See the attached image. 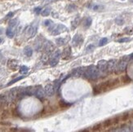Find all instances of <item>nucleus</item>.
Listing matches in <instances>:
<instances>
[{"label":"nucleus","instance_id":"obj_1","mask_svg":"<svg viewBox=\"0 0 133 132\" xmlns=\"http://www.w3.org/2000/svg\"><path fill=\"white\" fill-rule=\"evenodd\" d=\"M119 83V80L117 79V78L104 81V82L100 83L99 85H96V87H94L93 93L95 95H96V94H100V93H101V92L107 91L109 90H110V89L113 88L114 87L118 86Z\"/></svg>","mask_w":133,"mask_h":132},{"label":"nucleus","instance_id":"obj_2","mask_svg":"<svg viewBox=\"0 0 133 132\" xmlns=\"http://www.w3.org/2000/svg\"><path fill=\"white\" fill-rule=\"evenodd\" d=\"M100 71L97 66L95 65H90L88 67H86V70H85V77H87L88 80H92V81H95L99 77L100 75Z\"/></svg>","mask_w":133,"mask_h":132},{"label":"nucleus","instance_id":"obj_3","mask_svg":"<svg viewBox=\"0 0 133 132\" xmlns=\"http://www.w3.org/2000/svg\"><path fill=\"white\" fill-rule=\"evenodd\" d=\"M129 59H130L129 56H126L123 57V59H121L119 61V63H117L116 68H115V73L117 74L122 73L126 70L127 66V62H128Z\"/></svg>","mask_w":133,"mask_h":132},{"label":"nucleus","instance_id":"obj_4","mask_svg":"<svg viewBox=\"0 0 133 132\" xmlns=\"http://www.w3.org/2000/svg\"><path fill=\"white\" fill-rule=\"evenodd\" d=\"M61 51L60 50H56L52 56L50 57V60H49V64L52 67H54L56 66L58 63H59V60L61 59Z\"/></svg>","mask_w":133,"mask_h":132},{"label":"nucleus","instance_id":"obj_5","mask_svg":"<svg viewBox=\"0 0 133 132\" xmlns=\"http://www.w3.org/2000/svg\"><path fill=\"white\" fill-rule=\"evenodd\" d=\"M67 30H68V29L65 25L59 24V25L54 26V28L52 29V31H51V34H52V35H59V34L64 33Z\"/></svg>","mask_w":133,"mask_h":132},{"label":"nucleus","instance_id":"obj_6","mask_svg":"<svg viewBox=\"0 0 133 132\" xmlns=\"http://www.w3.org/2000/svg\"><path fill=\"white\" fill-rule=\"evenodd\" d=\"M86 67H79L74 69L71 73V76L74 78H79V77H83L85 74Z\"/></svg>","mask_w":133,"mask_h":132},{"label":"nucleus","instance_id":"obj_7","mask_svg":"<svg viewBox=\"0 0 133 132\" xmlns=\"http://www.w3.org/2000/svg\"><path fill=\"white\" fill-rule=\"evenodd\" d=\"M19 92H20V89H18L17 87L11 89L8 92V95H7V100L10 102H12L19 96Z\"/></svg>","mask_w":133,"mask_h":132},{"label":"nucleus","instance_id":"obj_8","mask_svg":"<svg viewBox=\"0 0 133 132\" xmlns=\"http://www.w3.org/2000/svg\"><path fill=\"white\" fill-rule=\"evenodd\" d=\"M107 66H108V61L105 60H100L97 63V68L100 73H105L107 71Z\"/></svg>","mask_w":133,"mask_h":132},{"label":"nucleus","instance_id":"obj_9","mask_svg":"<svg viewBox=\"0 0 133 132\" xmlns=\"http://www.w3.org/2000/svg\"><path fill=\"white\" fill-rule=\"evenodd\" d=\"M18 66H19V62L17 60L11 59L7 61V67H8L11 70H12V71L17 70Z\"/></svg>","mask_w":133,"mask_h":132},{"label":"nucleus","instance_id":"obj_10","mask_svg":"<svg viewBox=\"0 0 133 132\" xmlns=\"http://www.w3.org/2000/svg\"><path fill=\"white\" fill-rule=\"evenodd\" d=\"M117 65V60L112 59L108 61V66H107V71L109 73H113V71H115V68Z\"/></svg>","mask_w":133,"mask_h":132},{"label":"nucleus","instance_id":"obj_11","mask_svg":"<svg viewBox=\"0 0 133 132\" xmlns=\"http://www.w3.org/2000/svg\"><path fill=\"white\" fill-rule=\"evenodd\" d=\"M44 91L47 95L51 97V96H52L55 93V87L52 84H47L44 87Z\"/></svg>","mask_w":133,"mask_h":132},{"label":"nucleus","instance_id":"obj_12","mask_svg":"<svg viewBox=\"0 0 133 132\" xmlns=\"http://www.w3.org/2000/svg\"><path fill=\"white\" fill-rule=\"evenodd\" d=\"M36 32H37V27L33 26V25L29 26L25 30L26 35L28 36L29 38H33L35 34H36Z\"/></svg>","mask_w":133,"mask_h":132},{"label":"nucleus","instance_id":"obj_13","mask_svg":"<svg viewBox=\"0 0 133 132\" xmlns=\"http://www.w3.org/2000/svg\"><path fill=\"white\" fill-rule=\"evenodd\" d=\"M45 91H44V89H42L41 87H36V90H35V94L34 95L37 97L38 99L39 100H43L44 99V96H45Z\"/></svg>","mask_w":133,"mask_h":132},{"label":"nucleus","instance_id":"obj_14","mask_svg":"<svg viewBox=\"0 0 133 132\" xmlns=\"http://www.w3.org/2000/svg\"><path fill=\"white\" fill-rule=\"evenodd\" d=\"M55 48V46L53 45V43L51 41H45V42L43 43V49L45 52L48 53H51Z\"/></svg>","mask_w":133,"mask_h":132},{"label":"nucleus","instance_id":"obj_15","mask_svg":"<svg viewBox=\"0 0 133 132\" xmlns=\"http://www.w3.org/2000/svg\"><path fill=\"white\" fill-rule=\"evenodd\" d=\"M70 56H71V47H70L69 46H68L67 47H65L63 50V52H62L61 56L64 60H68L70 57Z\"/></svg>","mask_w":133,"mask_h":132},{"label":"nucleus","instance_id":"obj_16","mask_svg":"<svg viewBox=\"0 0 133 132\" xmlns=\"http://www.w3.org/2000/svg\"><path fill=\"white\" fill-rule=\"evenodd\" d=\"M83 41V38L80 34H76L75 36L73 37V40H72V43L73 46H79L80 45Z\"/></svg>","mask_w":133,"mask_h":132},{"label":"nucleus","instance_id":"obj_17","mask_svg":"<svg viewBox=\"0 0 133 132\" xmlns=\"http://www.w3.org/2000/svg\"><path fill=\"white\" fill-rule=\"evenodd\" d=\"M18 23H19L18 19H13V20H11L9 22L8 28L12 29V30H16V28H17V26L18 25Z\"/></svg>","mask_w":133,"mask_h":132},{"label":"nucleus","instance_id":"obj_18","mask_svg":"<svg viewBox=\"0 0 133 132\" xmlns=\"http://www.w3.org/2000/svg\"><path fill=\"white\" fill-rule=\"evenodd\" d=\"M24 54L26 56H28V57L32 56V55H33V49L31 48L30 46H25V47L24 48Z\"/></svg>","mask_w":133,"mask_h":132},{"label":"nucleus","instance_id":"obj_19","mask_svg":"<svg viewBox=\"0 0 133 132\" xmlns=\"http://www.w3.org/2000/svg\"><path fill=\"white\" fill-rule=\"evenodd\" d=\"M113 124V119H108L106 121L103 122L101 123V126H102V128H108L109 126H111Z\"/></svg>","mask_w":133,"mask_h":132},{"label":"nucleus","instance_id":"obj_20","mask_svg":"<svg viewBox=\"0 0 133 132\" xmlns=\"http://www.w3.org/2000/svg\"><path fill=\"white\" fill-rule=\"evenodd\" d=\"M44 25L46 27H48L49 31H52V29L54 28V26H55L54 23L52 22V21H51V20H46L44 21Z\"/></svg>","mask_w":133,"mask_h":132},{"label":"nucleus","instance_id":"obj_21","mask_svg":"<svg viewBox=\"0 0 133 132\" xmlns=\"http://www.w3.org/2000/svg\"><path fill=\"white\" fill-rule=\"evenodd\" d=\"M92 22V18L91 17H87L83 21V26L85 27V28H88V27L91 26Z\"/></svg>","mask_w":133,"mask_h":132},{"label":"nucleus","instance_id":"obj_22","mask_svg":"<svg viewBox=\"0 0 133 132\" xmlns=\"http://www.w3.org/2000/svg\"><path fill=\"white\" fill-rule=\"evenodd\" d=\"M7 97L5 96L4 95H0V106L3 107L7 103Z\"/></svg>","mask_w":133,"mask_h":132},{"label":"nucleus","instance_id":"obj_23","mask_svg":"<svg viewBox=\"0 0 133 132\" xmlns=\"http://www.w3.org/2000/svg\"><path fill=\"white\" fill-rule=\"evenodd\" d=\"M50 13H51V7H46V8L42 10V11H41V14L42 16H48V15H50Z\"/></svg>","mask_w":133,"mask_h":132},{"label":"nucleus","instance_id":"obj_24","mask_svg":"<svg viewBox=\"0 0 133 132\" xmlns=\"http://www.w3.org/2000/svg\"><path fill=\"white\" fill-rule=\"evenodd\" d=\"M50 54L51 53H48V52H45V54L43 56H42V61L44 62V63H47V62H49L50 60Z\"/></svg>","mask_w":133,"mask_h":132},{"label":"nucleus","instance_id":"obj_25","mask_svg":"<svg viewBox=\"0 0 133 132\" xmlns=\"http://www.w3.org/2000/svg\"><path fill=\"white\" fill-rule=\"evenodd\" d=\"M6 34L8 38H13L15 35V30H12L9 28H7V29L6 31Z\"/></svg>","mask_w":133,"mask_h":132},{"label":"nucleus","instance_id":"obj_26","mask_svg":"<svg viewBox=\"0 0 133 132\" xmlns=\"http://www.w3.org/2000/svg\"><path fill=\"white\" fill-rule=\"evenodd\" d=\"M130 118H131V113H130V112H125L124 114H123L122 116H121L120 119L122 120V121H127V120H128Z\"/></svg>","mask_w":133,"mask_h":132},{"label":"nucleus","instance_id":"obj_27","mask_svg":"<svg viewBox=\"0 0 133 132\" xmlns=\"http://www.w3.org/2000/svg\"><path fill=\"white\" fill-rule=\"evenodd\" d=\"M29 72V68L25 65H22L21 67L20 68V73L21 74H25Z\"/></svg>","mask_w":133,"mask_h":132},{"label":"nucleus","instance_id":"obj_28","mask_svg":"<svg viewBox=\"0 0 133 132\" xmlns=\"http://www.w3.org/2000/svg\"><path fill=\"white\" fill-rule=\"evenodd\" d=\"M24 77H25V76H21V77H17V78H15V79H13V80H11L9 83H7V87H8V86H11V85H12V84H14L15 82H17V81H18L21 80L22 78H24Z\"/></svg>","mask_w":133,"mask_h":132},{"label":"nucleus","instance_id":"obj_29","mask_svg":"<svg viewBox=\"0 0 133 132\" xmlns=\"http://www.w3.org/2000/svg\"><path fill=\"white\" fill-rule=\"evenodd\" d=\"M59 105H60V107L62 108H67V107L70 106V104L66 103L65 101H64V100H61V101L59 102Z\"/></svg>","mask_w":133,"mask_h":132},{"label":"nucleus","instance_id":"obj_30","mask_svg":"<svg viewBox=\"0 0 133 132\" xmlns=\"http://www.w3.org/2000/svg\"><path fill=\"white\" fill-rule=\"evenodd\" d=\"M122 81H123V82H124V83H128V82H130V81H131V79L127 75H124V76H123L122 77Z\"/></svg>","mask_w":133,"mask_h":132},{"label":"nucleus","instance_id":"obj_31","mask_svg":"<svg viewBox=\"0 0 133 132\" xmlns=\"http://www.w3.org/2000/svg\"><path fill=\"white\" fill-rule=\"evenodd\" d=\"M56 42L58 46H63L65 44V39H63V38H59L56 40Z\"/></svg>","mask_w":133,"mask_h":132},{"label":"nucleus","instance_id":"obj_32","mask_svg":"<svg viewBox=\"0 0 133 132\" xmlns=\"http://www.w3.org/2000/svg\"><path fill=\"white\" fill-rule=\"evenodd\" d=\"M107 42H108V38H101V39L100 40L99 42V46H104L107 43Z\"/></svg>","mask_w":133,"mask_h":132},{"label":"nucleus","instance_id":"obj_33","mask_svg":"<svg viewBox=\"0 0 133 132\" xmlns=\"http://www.w3.org/2000/svg\"><path fill=\"white\" fill-rule=\"evenodd\" d=\"M100 128H102V126H101V123H99L93 126V130H99Z\"/></svg>","mask_w":133,"mask_h":132},{"label":"nucleus","instance_id":"obj_34","mask_svg":"<svg viewBox=\"0 0 133 132\" xmlns=\"http://www.w3.org/2000/svg\"><path fill=\"white\" fill-rule=\"evenodd\" d=\"M41 11H42V8L40 7H36V8L34 9V12L36 14H39Z\"/></svg>","mask_w":133,"mask_h":132},{"label":"nucleus","instance_id":"obj_35","mask_svg":"<svg viewBox=\"0 0 133 132\" xmlns=\"http://www.w3.org/2000/svg\"><path fill=\"white\" fill-rule=\"evenodd\" d=\"M115 22H116L118 25H123V21L122 20V19H120V18H117L116 20H115Z\"/></svg>","mask_w":133,"mask_h":132},{"label":"nucleus","instance_id":"obj_36","mask_svg":"<svg viewBox=\"0 0 133 132\" xmlns=\"http://www.w3.org/2000/svg\"><path fill=\"white\" fill-rule=\"evenodd\" d=\"M129 41V38H121V39L118 40L119 42H127Z\"/></svg>","mask_w":133,"mask_h":132},{"label":"nucleus","instance_id":"obj_37","mask_svg":"<svg viewBox=\"0 0 133 132\" xmlns=\"http://www.w3.org/2000/svg\"><path fill=\"white\" fill-rule=\"evenodd\" d=\"M13 12H9L8 14H7V15H6V17H5V19H6V20H7V19H8V18H11V16H12V15H13Z\"/></svg>","mask_w":133,"mask_h":132},{"label":"nucleus","instance_id":"obj_38","mask_svg":"<svg viewBox=\"0 0 133 132\" xmlns=\"http://www.w3.org/2000/svg\"><path fill=\"white\" fill-rule=\"evenodd\" d=\"M130 130H133V122L131 123V126H130Z\"/></svg>","mask_w":133,"mask_h":132},{"label":"nucleus","instance_id":"obj_39","mask_svg":"<svg viewBox=\"0 0 133 132\" xmlns=\"http://www.w3.org/2000/svg\"><path fill=\"white\" fill-rule=\"evenodd\" d=\"M129 58H130V59H133V53L131 54V55L129 56Z\"/></svg>","mask_w":133,"mask_h":132},{"label":"nucleus","instance_id":"obj_40","mask_svg":"<svg viewBox=\"0 0 133 132\" xmlns=\"http://www.w3.org/2000/svg\"><path fill=\"white\" fill-rule=\"evenodd\" d=\"M3 34V29L0 28V34Z\"/></svg>","mask_w":133,"mask_h":132},{"label":"nucleus","instance_id":"obj_41","mask_svg":"<svg viewBox=\"0 0 133 132\" xmlns=\"http://www.w3.org/2000/svg\"><path fill=\"white\" fill-rule=\"evenodd\" d=\"M130 113H131V118H133V111L131 112H130Z\"/></svg>","mask_w":133,"mask_h":132},{"label":"nucleus","instance_id":"obj_42","mask_svg":"<svg viewBox=\"0 0 133 132\" xmlns=\"http://www.w3.org/2000/svg\"><path fill=\"white\" fill-rule=\"evenodd\" d=\"M3 41V38H0V43H2V42Z\"/></svg>","mask_w":133,"mask_h":132},{"label":"nucleus","instance_id":"obj_43","mask_svg":"<svg viewBox=\"0 0 133 132\" xmlns=\"http://www.w3.org/2000/svg\"><path fill=\"white\" fill-rule=\"evenodd\" d=\"M129 1H130V2H132V3H133V0H129Z\"/></svg>","mask_w":133,"mask_h":132},{"label":"nucleus","instance_id":"obj_44","mask_svg":"<svg viewBox=\"0 0 133 132\" xmlns=\"http://www.w3.org/2000/svg\"></svg>","mask_w":133,"mask_h":132}]
</instances>
